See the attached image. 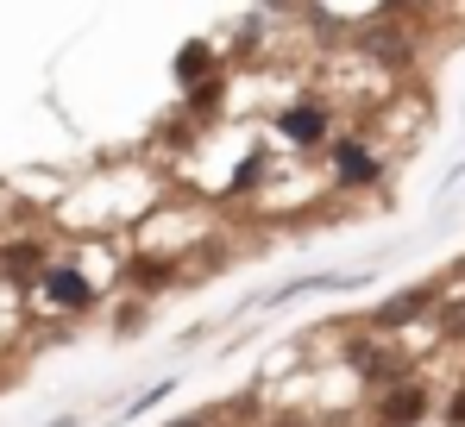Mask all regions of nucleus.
Listing matches in <instances>:
<instances>
[{
  "mask_svg": "<svg viewBox=\"0 0 465 427\" xmlns=\"http://www.w3.org/2000/svg\"><path fill=\"white\" fill-rule=\"evenodd\" d=\"M271 427H314V422H296V415H283V422H271Z\"/></svg>",
  "mask_w": 465,
  "mask_h": 427,
  "instance_id": "nucleus-13",
  "label": "nucleus"
},
{
  "mask_svg": "<svg viewBox=\"0 0 465 427\" xmlns=\"http://www.w3.org/2000/svg\"><path fill=\"white\" fill-rule=\"evenodd\" d=\"M51 264H45V245L38 239H13V245H0V277L6 283H38Z\"/></svg>",
  "mask_w": 465,
  "mask_h": 427,
  "instance_id": "nucleus-6",
  "label": "nucleus"
},
{
  "mask_svg": "<svg viewBox=\"0 0 465 427\" xmlns=\"http://www.w3.org/2000/svg\"><path fill=\"white\" fill-rule=\"evenodd\" d=\"M434 302H440V289H434V283H421V289H396L390 302H378V308H371V333H396V327L421 321V314H428Z\"/></svg>",
  "mask_w": 465,
  "mask_h": 427,
  "instance_id": "nucleus-3",
  "label": "nucleus"
},
{
  "mask_svg": "<svg viewBox=\"0 0 465 427\" xmlns=\"http://www.w3.org/2000/svg\"><path fill=\"white\" fill-rule=\"evenodd\" d=\"M126 283L145 289V295H152V289H170L176 283V264H170V258H133V264H126Z\"/></svg>",
  "mask_w": 465,
  "mask_h": 427,
  "instance_id": "nucleus-9",
  "label": "nucleus"
},
{
  "mask_svg": "<svg viewBox=\"0 0 465 427\" xmlns=\"http://www.w3.org/2000/svg\"><path fill=\"white\" fill-rule=\"evenodd\" d=\"M359 51H365V57H378V64H390V70H409L415 38H409L402 25H365V32H359Z\"/></svg>",
  "mask_w": 465,
  "mask_h": 427,
  "instance_id": "nucleus-4",
  "label": "nucleus"
},
{
  "mask_svg": "<svg viewBox=\"0 0 465 427\" xmlns=\"http://www.w3.org/2000/svg\"><path fill=\"white\" fill-rule=\"evenodd\" d=\"M440 333H447V340H465V302H447V308H440Z\"/></svg>",
  "mask_w": 465,
  "mask_h": 427,
  "instance_id": "nucleus-10",
  "label": "nucleus"
},
{
  "mask_svg": "<svg viewBox=\"0 0 465 427\" xmlns=\"http://www.w3.org/2000/svg\"><path fill=\"white\" fill-rule=\"evenodd\" d=\"M38 289H45V302H51V308H70V314L94 302V283H88L82 271H70V264H51V271L38 277Z\"/></svg>",
  "mask_w": 465,
  "mask_h": 427,
  "instance_id": "nucleus-5",
  "label": "nucleus"
},
{
  "mask_svg": "<svg viewBox=\"0 0 465 427\" xmlns=\"http://www.w3.org/2000/svg\"><path fill=\"white\" fill-rule=\"evenodd\" d=\"M333 157H340V189H365V183H378V157H371V151H359L352 139L340 144Z\"/></svg>",
  "mask_w": 465,
  "mask_h": 427,
  "instance_id": "nucleus-8",
  "label": "nucleus"
},
{
  "mask_svg": "<svg viewBox=\"0 0 465 427\" xmlns=\"http://www.w3.org/2000/svg\"><path fill=\"white\" fill-rule=\"evenodd\" d=\"M277 126H283V139H290V144H321V139H327V114H321L314 101L290 107V114H283Z\"/></svg>",
  "mask_w": 465,
  "mask_h": 427,
  "instance_id": "nucleus-7",
  "label": "nucleus"
},
{
  "mask_svg": "<svg viewBox=\"0 0 465 427\" xmlns=\"http://www.w3.org/2000/svg\"><path fill=\"white\" fill-rule=\"evenodd\" d=\"M428 402H434L428 377H402V383L378 390V402H371V422H378V427H421V422H428Z\"/></svg>",
  "mask_w": 465,
  "mask_h": 427,
  "instance_id": "nucleus-2",
  "label": "nucleus"
},
{
  "mask_svg": "<svg viewBox=\"0 0 465 427\" xmlns=\"http://www.w3.org/2000/svg\"><path fill=\"white\" fill-rule=\"evenodd\" d=\"M346 364H352V377H359L365 390H390V383L415 377V371H409V353L390 346V333H352V340H346Z\"/></svg>",
  "mask_w": 465,
  "mask_h": 427,
  "instance_id": "nucleus-1",
  "label": "nucleus"
},
{
  "mask_svg": "<svg viewBox=\"0 0 465 427\" xmlns=\"http://www.w3.org/2000/svg\"><path fill=\"white\" fill-rule=\"evenodd\" d=\"M447 427H465V390H453V402H447Z\"/></svg>",
  "mask_w": 465,
  "mask_h": 427,
  "instance_id": "nucleus-11",
  "label": "nucleus"
},
{
  "mask_svg": "<svg viewBox=\"0 0 465 427\" xmlns=\"http://www.w3.org/2000/svg\"><path fill=\"white\" fill-rule=\"evenodd\" d=\"M170 427H221L214 415H183V422H170Z\"/></svg>",
  "mask_w": 465,
  "mask_h": 427,
  "instance_id": "nucleus-12",
  "label": "nucleus"
}]
</instances>
